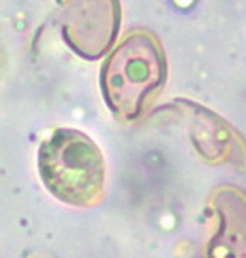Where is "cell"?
<instances>
[{
    "mask_svg": "<svg viewBox=\"0 0 246 258\" xmlns=\"http://www.w3.org/2000/svg\"><path fill=\"white\" fill-rule=\"evenodd\" d=\"M167 80V59L153 33L136 30L117 45L102 68V95L115 117L138 119Z\"/></svg>",
    "mask_w": 246,
    "mask_h": 258,
    "instance_id": "obj_1",
    "label": "cell"
},
{
    "mask_svg": "<svg viewBox=\"0 0 246 258\" xmlns=\"http://www.w3.org/2000/svg\"><path fill=\"white\" fill-rule=\"evenodd\" d=\"M38 174L50 195L71 207L90 209L105 191V159L83 131L59 127L41 141Z\"/></svg>",
    "mask_w": 246,
    "mask_h": 258,
    "instance_id": "obj_2",
    "label": "cell"
},
{
    "mask_svg": "<svg viewBox=\"0 0 246 258\" xmlns=\"http://www.w3.org/2000/svg\"><path fill=\"white\" fill-rule=\"evenodd\" d=\"M68 47L85 60H97L114 45L120 26L119 0H57Z\"/></svg>",
    "mask_w": 246,
    "mask_h": 258,
    "instance_id": "obj_3",
    "label": "cell"
},
{
    "mask_svg": "<svg viewBox=\"0 0 246 258\" xmlns=\"http://www.w3.org/2000/svg\"><path fill=\"white\" fill-rule=\"evenodd\" d=\"M191 114L190 135L197 152L212 164L246 169V141L222 117L193 102H182Z\"/></svg>",
    "mask_w": 246,
    "mask_h": 258,
    "instance_id": "obj_4",
    "label": "cell"
},
{
    "mask_svg": "<svg viewBox=\"0 0 246 258\" xmlns=\"http://www.w3.org/2000/svg\"><path fill=\"white\" fill-rule=\"evenodd\" d=\"M217 227L207 244V258H246V193L219 186L212 193Z\"/></svg>",
    "mask_w": 246,
    "mask_h": 258,
    "instance_id": "obj_5",
    "label": "cell"
}]
</instances>
